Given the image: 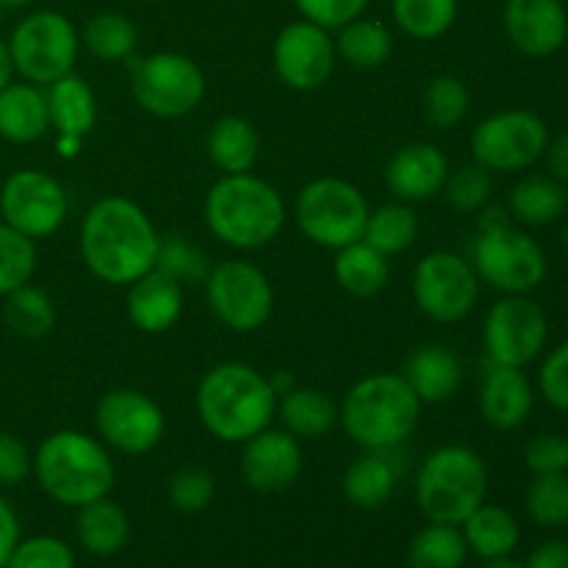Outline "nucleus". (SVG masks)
Returning <instances> with one entry per match:
<instances>
[{"instance_id":"32","label":"nucleus","mask_w":568,"mask_h":568,"mask_svg":"<svg viewBox=\"0 0 568 568\" xmlns=\"http://www.w3.org/2000/svg\"><path fill=\"white\" fill-rule=\"evenodd\" d=\"M333 275H336L338 286L347 294L361 300H369L386 288L388 277H392V264L383 253H377L372 244L364 239L347 247L336 250V261H333Z\"/></svg>"},{"instance_id":"12","label":"nucleus","mask_w":568,"mask_h":568,"mask_svg":"<svg viewBox=\"0 0 568 568\" xmlns=\"http://www.w3.org/2000/svg\"><path fill=\"white\" fill-rule=\"evenodd\" d=\"M416 308L438 325L464 322L480 300V277L471 261L453 250H433L416 264L410 277Z\"/></svg>"},{"instance_id":"29","label":"nucleus","mask_w":568,"mask_h":568,"mask_svg":"<svg viewBox=\"0 0 568 568\" xmlns=\"http://www.w3.org/2000/svg\"><path fill=\"white\" fill-rule=\"evenodd\" d=\"M568 209L566 183L552 175H525L508 194L510 220L527 227H547L558 222Z\"/></svg>"},{"instance_id":"56","label":"nucleus","mask_w":568,"mask_h":568,"mask_svg":"<svg viewBox=\"0 0 568 568\" xmlns=\"http://www.w3.org/2000/svg\"><path fill=\"white\" fill-rule=\"evenodd\" d=\"M33 0H0V11H11V9H26L31 6Z\"/></svg>"},{"instance_id":"54","label":"nucleus","mask_w":568,"mask_h":568,"mask_svg":"<svg viewBox=\"0 0 568 568\" xmlns=\"http://www.w3.org/2000/svg\"><path fill=\"white\" fill-rule=\"evenodd\" d=\"M270 383H272V388H275L277 399H281L283 394H288V392H292V388H297V386H300V383H297V377H294L292 372H275V375L270 377Z\"/></svg>"},{"instance_id":"60","label":"nucleus","mask_w":568,"mask_h":568,"mask_svg":"<svg viewBox=\"0 0 568 568\" xmlns=\"http://www.w3.org/2000/svg\"><path fill=\"white\" fill-rule=\"evenodd\" d=\"M0 181H3V175H0Z\"/></svg>"},{"instance_id":"14","label":"nucleus","mask_w":568,"mask_h":568,"mask_svg":"<svg viewBox=\"0 0 568 568\" xmlns=\"http://www.w3.org/2000/svg\"><path fill=\"white\" fill-rule=\"evenodd\" d=\"M549 320L530 294H503L483 322V344L491 364L525 369L547 347Z\"/></svg>"},{"instance_id":"40","label":"nucleus","mask_w":568,"mask_h":568,"mask_svg":"<svg viewBox=\"0 0 568 568\" xmlns=\"http://www.w3.org/2000/svg\"><path fill=\"white\" fill-rule=\"evenodd\" d=\"M37 272V242L0 220V297L31 283Z\"/></svg>"},{"instance_id":"1","label":"nucleus","mask_w":568,"mask_h":568,"mask_svg":"<svg viewBox=\"0 0 568 568\" xmlns=\"http://www.w3.org/2000/svg\"><path fill=\"white\" fill-rule=\"evenodd\" d=\"M161 236L148 211L133 200L109 194L92 203L81 222V258L98 281L131 286L155 270Z\"/></svg>"},{"instance_id":"50","label":"nucleus","mask_w":568,"mask_h":568,"mask_svg":"<svg viewBox=\"0 0 568 568\" xmlns=\"http://www.w3.org/2000/svg\"><path fill=\"white\" fill-rule=\"evenodd\" d=\"M17 541H20V519H17L14 508L0 497V568H6V560L14 552Z\"/></svg>"},{"instance_id":"16","label":"nucleus","mask_w":568,"mask_h":568,"mask_svg":"<svg viewBox=\"0 0 568 568\" xmlns=\"http://www.w3.org/2000/svg\"><path fill=\"white\" fill-rule=\"evenodd\" d=\"M94 427L105 447L122 455H148L166 433V416L155 399L139 388H111L98 399Z\"/></svg>"},{"instance_id":"6","label":"nucleus","mask_w":568,"mask_h":568,"mask_svg":"<svg viewBox=\"0 0 568 568\" xmlns=\"http://www.w3.org/2000/svg\"><path fill=\"white\" fill-rule=\"evenodd\" d=\"M486 460L460 444L433 449L416 475V505L427 521L460 527L486 503Z\"/></svg>"},{"instance_id":"47","label":"nucleus","mask_w":568,"mask_h":568,"mask_svg":"<svg viewBox=\"0 0 568 568\" xmlns=\"http://www.w3.org/2000/svg\"><path fill=\"white\" fill-rule=\"evenodd\" d=\"M538 392L552 408L568 414V338L544 358L538 372Z\"/></svg>"},{"instance_id":"28","label":"nucleus","mask_w":568,"mask_h":568,"mask_svg":"<svg viewBox=\"0 0 568 568\" xmlns=\"http://www.w3.org/2000/svg\"><path fill=\"white\" fill-rule=\"evenodd\" d=\"M277 416L294 438L316 442L338 425V403L322 388L297 386L277 399Z\"/></svg>"},{"instance_id":"61","label":"nucleus","mask_w":568,"mask_h":568,"mask_svg":"<svg viewBox=\"0 0 568 568\" xmlns=\"http://www.w3.org/2000/svg\"><path fill=\"white\" fill-rule=\"evenodd\" d=\"M566 525H568V521H566Z\"/></svg>"},{"instance_id":"59","label":"nucleus","mask_w":568,"mask_h":568,"mask_svg":"<svg viewBox=\"0 0 568 568\" xmlns=\"http://www.w3.org/2000/svg\"><path fill=\"white\" fill-rule=\"evenodd\" d=\"M566 444H568V436H566ZM566 471H568V466H566Z\"/></svg>"},{"instance_id":"48","label":"nucleus","mask_w":568,"mask_h":568,"mask_svg":"<svg viewBox=\"0 0 568 568\" xmlns=\"http://www.w3.org/2000/svg\"><path fill=\"white\" fill-rule=\"evenodd\" d=\"M525 464L527 469L532 471V477L566 471L568 466L566 436H558V433H541V436L530 438L525 447Z\"/></svg>"},{"instance_id":"13","label":"nucleus","mask_w":568,"mask_h":568,"mask_svg":"<svg viewBox=\"0 0 568 568\" xmlns=\"http://www.w3.org/2000/svg\"><path fill=\"white\" fill-rule=\"evenodd\" d=\"M549 128L538 114L505 109L488 114L471 131V159L488 172H527L544 159Z\"/></svg>"},{"instance_id":"52","label":"nucleus","mask_w":568,"mask_h":568,"mask_svg":"<svg viewBox=\"0 0 568 568\" xmlns=\"http://www.w3.org/2000/svg\"><path fill=\"white\" fill-rule=\"evenodd\" d=\"M544 159H547L549 175L558 178L560 183H568V131L560 133L558 139H549Z\"/></svg>"},{"instance_id":"37","label":"nucleus","mask_w":568,"mask_h":568,"mask_svg":"<svg viewBox=\"0 0 568 568\" xmlns=\"http://www.w3.org/2000/svg\"><path fill=\"white\" fill-rule=\"evenodd\" d=\"M3 320L17 336L42 338L55 327V305L44 288L26 283L3 297Z\"/></svg>"},{"instance_id":"26","label":"nucleus","mask_w":568,"mask_h":568,"mask_svg":"<svg viewBox=\"0 0 568 568\" xmlns=\"http://www.w3.org/2000/svg\"><path fill=\"white\" fill-rule=\"evenodd\" d=\"M75 538L94 558H111L131 541V519L122 505L109 497L81 505L75 516Z\"/></svg>"},{"instance_id":"31","label":"nucleus","mask_w":568,"mask_h":568,"mask_svg":"<svg viewBox=\"0 0 568 568\" xmlns=\"http://www.w3.org/2000/svg\"><path fill=\"white\" fill-rule=\"evenodd\" d=\"M460 532H464L469 552L480 555L483 560L510 558L521 541L516 516L499 505L488 503H483L475 514H469V519L460 525Z\"/></svg>"},{"instance_id":"10","label":"nucleus","mask_w":568,"mask_h":568,"mask_svg":"<svg viewBox=\"0 0 568 568\" xmlns=\"http://www.w3.org/2000/svg\"><path fill=\"white\" fill-rule=\"evenodd\" d=\"M131 94L148 114L181 120L203 103L205 75L192 55L159 50L133 61Z\"/></svg>"},{"instance_id":"24","label":"nucleus","mask_w":568,"mask_h":568,"mask_svg":"<svg viewBox=\"0 0 568 568\" xmlns=\"http://www.w3.org/2000/svg\"><path fill=\"white\" fill-rule=\"evenodd\" d=\"M50 131L48 94L28 81H11L0 89V139L9 144H33Z\"/></svg>"},{"instance_id":"41","label":"nucleus","mask_w":568,"mask_h":568,"mask_svg":"<svg viewBox=\"0 0 568 568\" xmlns=\"http://www.w3.org/2000/svg\"><path fill=\"white\" fill-rule=\"evenodd\" d=\"M527 516L538 527H560L568 521V471L536 475L525 497Z\"/></svg>"},{"instance_id":"20","label":"nucleus","mask_w":568,"mask_h":568,"mask_svg":"<svg viewBox=\"0 0 568 568\" xmlns=\"http://www.w3.org/2000/svg\"><path fill=\"white\" fill-rule=\"evenodd\" d=\"M449 161L436 144L410 142L399 148L386 164V189L399 203H427L444 192Z\"/></svg>"},{"instance_id":"58","label":"nucleus","mask_w":568,"mask_h":568,"mask_svg":"<svg viewBox=\"0 0 568 568\" xmlns=\"http://www.w3.org/2000/svg\"><path fill=\"white\" fill-rule=\"evenodd\" d=\"M564 247H566V253H568V220H566V227H564Z\"/></svg>"},{"instance_id":"8","label":"nucleus","mask_w":568,"mask_h":568,"mask_svg":"<svg viewBox=\"0 0 568 568\" xmlns=\"http://www.w3.org/2000/svg\"><path fill=\"white\" fill-rule=\"evenodd\" d=\"M369 200L344 178H314L294 200V222L311 244L342 250L364 239Z\"/></svg>"},{"instance_id":"4","label":"nucleus","mask_w":568,"mask_h":568,"mask_svg":"<svg viewBox=\"0 0 568 568\" xmlns=\"http://www.w3.org/2000/svg\"><path fill=\"white\" fill-rule=\"evenodd\" d=\"M422 399L403 375L375 372L355 383L338 403V425L358 447L369 453H392L416 433Z\"/></svg>"},{"instance_id":"2","label":"nucleus","mask_w":568,"mask_h":568,"mask_svg":"<svg viewBox=\"0 0 568 568\" xmlns=\"http://www.w3.org/2000/svg\"><path fill=\"white\" fill-rule=\"evenodd\" d=\"M194 408L216 442L244 444L272 425L277 416V394L270 377L255 366L225 361L200 377Z\"/></svg>"},{"instance_id":"51","label":"nucleus","mask_w":568,"mask_h":568,"mask_svg":"<svg viewBox=\"0 0 568 568\" xmlns=\"http://www.w3.org/2000/svg\"><path fill=\"white\" fill-rule=\"evenodd\" d=\"M525 568H568V544L566 541H544L527 558Z\"/></svg>"},{"instance_id":"25","label":"nucleus","mask_w":568,"mask_h":568,"mask_svg":"<svg viewBox=\"0 0 568 568\" xmlns=\"http://www.w3.org/2000/svg\"><path fill=\"white\" fill-rule=\"evenodd\" d=\"M205 153L222 175L253 172L261 159V136L250 120L239 114H225L209 128Z\"/></svg>"},{"instance_id":"43","label":"nucleus","mask_w":568,"mask_h":568,"mask_svg":"<svg viewBox=\"0 0 568 568\" xmlns=\"http://www.w3.org/2000/svg\"><path fill=\"white\" fill-rule=\"evenodd\" d=\"M494 194L491 172L480 166L477 161L449 170L447 183H444V197H447L449 209L458 214H477L488 205Z\"/></svg>"},{"instance_id":"42","label":"nucleus","mask_w":568,"mask_h":568,"mask_svg":"<svg viewBox=\"0 0 568 568\" xmlns=\"http://www.w3.org/2000/svg\"><path fill=\"white\" fill-rule=\"evenodd\" d=\"M155 270L170 275L181 286H194V283H205L211 272V261L197 244H192L183 236H161L159 258H155Z\"/></svg>"},{"instance_id":"11","label":"nucleus","mask_w":568,"mask_h":568,"mask_svg":"<svg viewBox=\"0 0 568 568\" xmlns=\"http://www.w3.org/2000/svg\"><path fill=\"white\" fill-rule=\"evenodd\" d=\"M203 286L211 314L233 333L261 331L275 311V288L253 261L231 258L211 266Z\"/></svg>"},{"instance_id":"5","label":"nucleus","mask_w":568,"mask_h":568,"mask_svg":"<svg viewBox=\"0 0 568 568\" xmlns=\"http://www.w3.org/2000/svg\"><path fill=\"white\" fill-rule=\"evenodd\" d=\"M33 477L53 503L81 508L109 497L114 488V460L100 438L83 430H55L33 453Z\"/></svg>"},{"instance_id":"33","label":"nucleus","mask_w":568,"mask_h":568,"mask_svg":"<svg viewBox=\"0 0 568 568\" xmlns=\"http://www.w3.org/2000/svg\"><path fill=\"white\" fill-rule=\"evenodd\" d=\"M394 53V37L381 20L355 17L353 22L338 28L336 55L355 70H381Z\"/></svg>"},{"instance_id":"23","label":"nucleus","mask_w":568,"mask_h":568,"mask_svg":"<svg viewBox=\"0 0 568 568\" xmlns=\"http://www.w3.org/2000/svg\"><path fill=\"white\" fill-rule=\"evenodd\" d=\"M403 377L422 399V405H438L455 397L464 381V366L453 349L433 342L408 355Z\"/></svg>"},{"instance_id":"55","label":"nucleus","mask_w":568,"mask_h":568,"mask_svg":"<svg viewBox=\"0 0 568 568\" xmlns=\"http://www.w3.org/2000/svg\"><path fill=\"white\" fill-rule=\"evenodd\" d=\"M11 81H14V67H11L9 44H6V39L0 37V89Z\"/></svg>"},{"instance_id":"45","label":"nucleus","mask_w":568,"mask_h":568,"mask_svg":"<svg viewBox=\"0 0 568 568\" xmlns=\"http://www.w3.org/2000/svg\"><path fill=\"white\" fill-rule=\"evenodd\" d=\"M6 568H75V555L70 544L55 536L20 538Z\"/></svg>"},{"instance_id":"21","label":"nucleus","mask_w":568,"mask_h":568,"mask_svg":"<svg viewBox=\"0 0 568 568\" xmlns=\"http://www.w3.org/2000/svg\"><path fill=\"white\" fill-rule=\"evenodd\" d=\"M536 405L530 377L516 366L486 364L480 386V416L494 430H516L525 425Z\"/></svg>"},{"instance_id":"34","label":"nucleus","mask_w":568,"mask_h":568,"mask_svg":"<svg viewBox=\"0 0 568 568\" xmlns=\"http://www.w3.org/2000/svg\"><path fill=\"white\" fill-rule=\"evenodd\" d=\"M81 42L98 61L120 64V61H131L136 55L139 28L122 11H98L83 26Z\"/></svg>"},{"instance_id":"17","label":"nucleus","mask_w":568,"mask_h":568,"mask_svg":"<svg viewBox=\"0 0 568 568\" xmlns=\"http://www.w3.org/2000/svg\"><path fill=\"white\" fill-rule=\"evenodd\" d=\"M336 39L311 20H294L272 42V70L294 92H316L336 70Z\"/></svg>"},{"instance_id":"9","label":"nucleus","mask_w":568,"mask_h":568,"mask_svg":"<svg viewBox=\"0 0 568 568\" xmlns=\"http://www.w3.org/2000/svg\"><path fill=\"white\" fill-rule=\"evenodd\" d=\"M6 44L17 75L44 89L75 70L81 33L61 11L39 9L11 28Z\"/></svg>"},{"instance_id":"7","label":"nucleus","mask_w":568,"mask_h":568,"mask_svg":"<svg viewBox=\"0 0 568 568\" xmlns=\"http://www.w3.org/2000/svg\"><path fill=\"white\" fill-rule=\"evenodd\" d=\"M471 266L480 283H488L499 294H530L544 283L549 264L541 244L510 225L508 211L483 209Z\"/></svg>"},{"instance_id":"57","label":"nucleus","mask_w":568,"mask_h":568,"mask_svg":"<svg viewBox=\"0 0 568 568\" xmlns=\"http://www.w3.org/2000/svg\"><path fill=\"white\" fill-rule=\"evenodd\" d=\"M486 568H525V566L514 564V560H508V558H499V560H488Z\"/></svg>"},{"instance_id":"39","label":"nucleus","mask_w":568,"mask_h":568,"mask_svg":"<svg viewBox=\"0 0 568 568\" xmlns=\"http://www.w3.org/2000/svg\"><path fill=\"white\" fill-rule=\"evenodd\" d=\"M469 89L458 75H436L422 94V111L427 125L436 131H453L469 114Z\"/></svg>"},{"instance_id":"38","label":"nucleus","mask_w":568,"mask_h":568,"mask_svg":"<svg viewBox=\"0 0 568 568\" xmlns=\"http://www.w3.org/2000/svg\"><path fill=\"white\" fill-rule=\"evenodd\" d=\"M458 0H392L399 31L422 42L444 37L458 20Z\"/></svg>"},{"instance_id":"27","label":"nucleus","mask_w":568,"mask_h":568,"mask_svg":"<svg viewBox=\"0 0 568 568\" xmlns=\"http://www.w3.org/2000/svg\"><path fill=\"white\" fill-rule=\"evenodd\" d=\"M44 94H48L50 128L59 136L87 139L92 133L94 122H98V98L83 78L70 72L44 87Z\"/></svg>"},{"instance_id":"49","label":"nucleus","mask_w":568,"mask_h":568,"mask_svg":"<svg viewBox=\"0 0 568 568\" xmlns=\"http://www.w3.org/2000/svg\"><path fill=\"white\" fill-rule=\"evenodd\" d=\"M33 475V455L14 433L0 430V488L22 486Z\"/></svg>"},{"instance_id":"22","label":"nucleus","mask_w":568,"mask_h":568,"mask_svg":"<svg viewBox=\"0 0 568 568\" xmlns=\"http://www.w3.org/2000/svg\"><path fill=\"white\" fill-rule=\"evenodd\" d=\"M125 314L136 331L161 336V333L172 331L181 320L183 286L161 270H150L148 275L128 286Z\"/></svg>"},{"instance_id":"18","label":"nucleus","mask_w":568,"mask_h":568,"mask_svg":"<svg viewBox=\"0 0 568 568\" xmlns=\"http://www.w3.org/2000/svg\"><path fill=\"white\" fill-rule=\"evenodd\" d=\"M242 447V477L253 491H288L303 475V444L288 430L266 427Z\"/></svg>"},{"instance_id":"53","label":"nucleus","mask_w":568,"mask_h":568,"mask_svg":"<svg viewBox=\"0 0 568 568\" xmlns=\"http://www.w3.org/2000/svg\"><path fill=\"white\" fill-rule=\"evenodd\" d=\"M81 148H83L81 136H59V139H55V153H59L61 159H75V155L81 153Z\"/></svg>"},{"instance_id":"3","label":"nucleus","mask_w":568,"mask_h":568,"mask_svg":"<svg viewBox=\"0 0 568 568\" xmlns=\"http://www.w3.org/2000/svg\"><path fill=\"white\" fill-rule=\"evenodd\" d=\"M211 236L233 250H261L275 242L288 220L286 200L253 172L222 175L203 203Z\"/></svg>"},{"instance_id":"30","label":"nucleus","mask_w":568,"mask_h":568,"mask_svg":"<svg viewBox=\"0 0 568 568\" xmlns=\"http://www.w3.org/2000/svg\"><path fill=\"white\" fill-rule=\"evenodd\" d=\"M399 471L388 453H369L355 458L353 464L344 469L342 477V494L349 505L361 510H377L392 499L394 488H397Z\"/></svg>"},{"instance_id":"19","label":"nucleus","mask_w":568,"mask_h":568,"mask_svg":"<svg viewBox=\"0 0 568 568\" xmlns=\"http://www.w3.org/2000/svg\"><path fill=\"white\" fill-rule=\"evenodd\" d=\"M503 26L510 44L530 59H547L568 42L564 0H505Z\"/></svg>"},{"instance_id":"36","label":"nucleus","mask_w":568,"mask_h":568,"mask_svg":"<svg viewBox=\"0 0 568 568\" xmlns=\"http://www.w3.org/2000/svg\"><path fill=\"white\" fill-rule=\"evenodd\" d=\"M466 555H469V547L460 527L442 525V521L422 527L408 544L410 568H464Z\"/></svg>"},{"instance_id":"44","label":"nucleus","mask_w":568,"mask_h":568,"mask_svg":"<svg viewBox=\"0 0 568 568\" xmlns=\"http://www.w3.org/2000/svg\"><path fill=\"white\" fill-rule=\"evenodd\" d=\"M166 497L170 505L181 514H203L216 497V480L203 466H186L175 471L166 483Z\"/></svg>"},{"instance_id":"35","label":"nucleus","mask_w":568,"mask_h":568,"mask_svg":"<svg viewBox=\"0 0 568 568\" xmlns=\"http://www.w3.org/2000/svg\"><path fill=\"white\" fill-rule=\"evenodd\" d=\"M416 236H419V216H416L410 203L392 200V203L377 205L375 211H369L364 242L372 244L386 258L405 253L416 242Z\"/></svg>"},{"instance_id":"46","label":"nucleus","mask_w":568,"mask_h":568,"mask_svg":"<svg viewBox=\"0 0 568 568\" xmlns=\"http://www.w3.org/2000/svg\"><path fill=\"white\" fill-rule=\"evenodd\" d=\"M372 0H294L303 20L316 22L327 31H338L342 26L353 22L355 17L369 9Z\"/></svg>"},{"instance_id":"15","label":"nucleus","mask_w":568,"mask_h":568,"mask_svg":"<svg viewBox=\"0 0 568 568\" xmlns=\"http://www.w3.org/2000/svg\"><path fill=\"white\" fill-rule=\"evenodd\" d=\"M70 197L59 178L44 170H17L0 181V220L22 236L48 239L64 225Z\"/></svg>"}]
</instances>
